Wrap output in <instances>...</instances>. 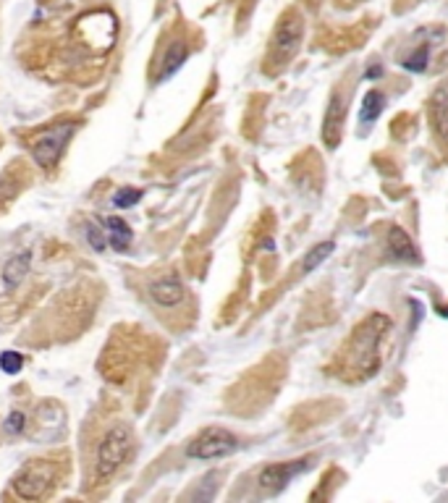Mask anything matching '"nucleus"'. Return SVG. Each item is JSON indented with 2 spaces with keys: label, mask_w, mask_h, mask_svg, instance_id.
Here are the masks:
<instances>
[{
  "label": "nucleus",
  "mask_w": 448,
  "mask_h": 503,
  "mask_svg": "<svg viewBox=\"0 0 448 503\" xmlns=\"http://www.w3.org/2000/svg\"><path fill=\"white\" fill-rule=\"evenodd\" d=\"M388 330H391V320L380 312L359 322L339 359L344 365V370H341L344 380H346V375L349 380H367L370 375H375L377 367H380V357H377L380 354V341H383Z\"/></svg>",
  "instance_id": "f257e3e1"
},
{
  "label": "nucleus",
  "mask_w": 448,
  "mask_h": 503,
  "mask_svg": "<svg viewBox=\"0 0 448 503\" xmlns=\"http://www.w3.org/2000/svg\"><path fill=\"white\" fill-rule=\"evenodd\" d=\"M302 37H304V21L293 11H289L286 16H281V21H278V27L273 32L267 61L275 66H286L296 55L299 45H302Z\"/></svg>",
  "instance_id": "f03ea898"
},
{
  "label": "nucleus",
  "mask_w": 448,
  "mask_h": 503,
  "mask_svg": "<svg viewBox=\"0 0 448 503\" xmlns=\"http://www.w3.org/2000/svg\"><path fill=\"white\" fill-rule=\"evenodd\" d=\"M238 449V438L234 432L223 430V428H207L202 430L197 438L189 443L186 456L197 459V461H212V459H223Z\"/></svg>",
  "instance_id": "7ed1b4c3"
},
{
  "label": "nucleus",
  "mask_w": 448,
  "mask_h": 503,
  "mask_svg": "<svg viewBox=\"0 0 448 503\" xmlns=\"http://www.w3.org/2000/svg\"><path fill=\"white\" fill-rule=\"evenodd\" d=\"M128 446H131V432H128V428H113V430L105 435V440H102L100 449H97V461H95V475H97V480L110 477L123 464V459H126L128 454Z\"/></svg>",
  "instance_id": "20e7f679"
},
{
  "label": "nucleus",
  "mask_w": 448,
  "mask_h": 503,
  "mask_svg": "<svg viewBox=\"0 0 448 503\" xmlns=\"http://www.w3.org/2000/svg\"><path fill=\"white\" fill-rule=\"evenodd\" d=\"M73 123L68 121V123H58V126H50L45 128L40 137L32 142V155H35V160L42 168H50V165L58 163V157H61V152H63L66 142L71 139L73 134Z\"/></svg>",
  "instance_id": "39448f33"
},
{
  "label": "nucleus",
  "mask_w": 448,
  "mask_h": 503,
  "mask_svg": "<svg viewBox=\"0 0 448 503\" xmlns=\"http://www.w3.org/2000/svg\"><path fill=\"white\" fill-rule=\"evenodd\" d=\"M53 477H55L53 467H47V464H29V467L16 477L13 487H16V493L21 495V498L37 501V498H42V495L50 490Z\"/></svg>",
  "instance_id": "423d86ee"
},
{
  "label": "nucleus",
  "mask_w": 448,
  "mask_h": 503,
  "mask_svg": "<svg viewBox=\"0 0 448 503\" xmlns=\"http://www.w3.org/2000/svg\"><path fill=\"white\" fill-rule=\"evenodd\" d=\"M310 467V459H296V461H286V464H270L260 472V487L265 490V493H281L289 483H291L293 477L304 472V469Z\"/></svg>",
  "instance_id": "0eeeda50"
},
{
  "label": "nucleus",
  "mask_w": 448,
  "mask_h": 503,
  "mask_svg": "<svg viewBox=\"0 0 448 503\" xmlns=\"http://www.w3.org/2000/svg\"><path fill=\"white\" fill-rule=\"evenodd\" d=\"M344 123H346V102H344V95H341V92H333L330 105L328 110H325V121H322V142H325V147L336 150V147L341 145Z\"/></svg>",
  "instance_id": "6e6552de"
},
{
  "label": "nucleus",
  "mask_w": 448,
  "mask_h": 503,
  "mask_svg": "<svg viewBox=\"0 0 448 503\" xmlns=\"http://www.w3.org/2000/svg\"><path fill=\"white\" fill-rule=\"evenodd\" d=\"M428 119L435 137L448 147V84H440L428 100Z\"/></svg>",
  "instance_id": "1a4fd4ad"
},
{
  "label": "nucleus",
  "mask_w": 448,
  "mask_h": 503,
  "mask_svg": "<svg viewBox=\"0 0 448 503\" xmlns=\"http://www.w3.org/2000/svg\"><path fill=\"white\" fill-rule=\"evenodd\" d=\"M186 55H189V45H186V40L174 37V40L168 42V47H165L163 61H160V68H157V73H155V82H163L165 76H171V73L178 71L181 63L186 61Z\"/></svg>",
  "instance_id": "9d476101"
},
{
  "label": "nucleus",
  "mask_w": 448,
  "mask_h": 503,
  "mask_svg": "<svg viewBox=\"0 0 448 503\" xmlns=\"http://www.w3.org/2000/svg\"><path fill=\"white\" fill-rule=\"evenodd\" d=\"M150 296H152V302L163 304V307H174L183 299V286L181 281L171 275V278H160L155 284L150 286Z\"/></svg>",
  "instance_id": "9b49d317"
},
{
  "label": "nucleus",
  "mask_w": 448,
  "mask_h": 503,
  "mask_svg": "<svg viewBox=\"0 0 448 503\" xmlns=\"http://www.w3.org/2000/svg\"><path fill=\"white\" fill-rule=\"evenodd\" d=\"M388 255L394 260H401V262H409V260H417V249H414L412 238L406 236L399 226H391L388 229Z\"/></svg>",
  "instance_id": "f8f14e48"
},
{
  "label": "nucleus",
  "mask_w": 448,
  "mask_h": 503,
  "mask_svg": "<svg viewBox=\"0 0 448 503\" xmlns=\"http://www.w3.org/2000/svg\"><path fill=\"white\" fill-rule=\"evenodd\" d=\"M29 262H32V255H29V252L11 257L8 265L3 267V281H6V286H8V289H13V286L21 284V278L29 273Z\"/></svg>",
  "instance_id": "ddd939ff"
},
{
  "label": "nucleus",
  "mask_w": 448,
  "mask_h": 503,
  "mask_svg": "<svg viewBox=\"0 0 448 503\" xmlns=\"http://www.w3.org/2000/svg\"><path fill=\"white\" fill-rule=\"evenodd\" d=\"M383 105H385V95L377 90H370L365 95V102H362V113H359V119L362 123H373V121L383 113Z\"/></svg>",
  "instance_id": "4468645a"
},
{
  "label": "nucleus",
  "mask_w": 448,
  "mask_h": 503,
  "mask_svg": "<svg viewBox=\"0 0 448 503\" xmlns=\"http://www.w3.org/2000/svg\"><path fill=\"white\" fill-rule=\"evenodd\" d=\"M105 226H108V231H110V244H113V249L123 252V249L128 247V241H131V231H128L126 220L108 218L105 220Z\"/></svg>",
  "instance_id": "2eb2a0df"
},
{
  "label": "nucleus",
  "mask_w": 448,
  "mask_h": 503,
  "mask_svg": "<svg viewBox=\"0 0 448 503\" xmlns=\"http://www.w3.org/2000/svg\"><path fill=\"white\" fill-rule=\"evenodd\" d=\"M333 249H336V244L333 241H322V244H317V247H312L307 255H304V262H302V270L304 273H312L317 265H322L325 260H328L330 255H333Z\"/></svg>",
  "instance_id": "dca6fc26"
},
{
  "label": "nucleus",
  "mask_w": 448,
  "mask_h": 503,
  "mask_svg": "<svg viewBox=\"0 0 448 503\" xmlns=\"http://www.w3.org/2000/svg\"><path fill=\"white\" fill-rule=\"evenodd\" d=\"M401 66L404 68H409V71H425V66H428V45H422L417 53L409 55Z\"/></svg>",
  "instance_id": "f3484780"
},
{
  "label": "nucleus",
  "mask_w": 448,
  "mask_h": 503,
  "mask_svg": "<svg viewBox=\"0 0 448 503\" xmlns=\"http://www.w3.org/2000/svg\"><path fill=\"white\" fill-rule=\"evenodd\" d=\"M21 365H24V362H21V357H18L16 351H6V354L0 357V367H3L8 375L18 372V370H21Z\"/></svg>",
  "instance_id": "a211bd4d"
},
{
  "label": "nucleus",
  "mask_w": 448,
  "mask_h": 503,
  "mask_svg": "<svg viewBox=\"0 0 448 503\" xmlns=\"http://www.w3.org/2000/svg\"><path fill=\"white\" fill-rule=\"evenodd\" d=\"M87 238H90V244L97 249V252H102V249L108 247V238H105V234H102L97 226H90V229H87Z\"/></svg>",
  "instance_id": "6ab92c4d"
},
{
  "label": "nucleus",
  "mask_w": 448,
  "mask_h": 503,
  "mask_svg": "<svg viewBox=\"0 0 448 503\" xmlns=\"http://www.w3.org/2000/svg\"><path fill=\"white\" fill-rule=\"evenodd\" d=\"M139 197H142V192H137V189H126V192H119L116 194V205L119 207H131V205H137Z\"/></svg>",
  "instance_id": "aec40b11"
},
{
  "label": "nucleus",
  "mask_w": 448,
  "mask_h": 503,
  "mask_svg": "<svg viewBox=\"0 0 448 503\" xmlns=\"http://www.w3.org/2000/svg\"><path fill=\"white\" fill-rule=\"evenodd\" d=\"M6 430H8V432H21V430H24V414H18V412L11 414L8 420H6Z\"/></svg>",
  "instance_id": "412c9836"
}]
</instances>
